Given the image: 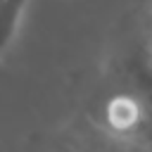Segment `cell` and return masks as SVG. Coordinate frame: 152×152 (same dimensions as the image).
<instances>
[{"mask_svg": "<svg viewBox=\"0 0 152 152\" xmlns=\"http://www.w3.org/2000/svg\"><path fill=\"white\" fill-rule=\"evenodd\" d=\"M31 152H78V150H76V147H71V145L59 135V138H52V140L38 142Z\"/></svg>", "mask_w": 152, "mask_h": 152, "instance_id": "3", "label": "cell"}, {"mask_svg": "<svg viewBox=\"0 0 152 152\" xmlns=\"http://www.w3.org/2000/svg\"><path fill=\"white\" fill-rule=\"evenodd\" d=\"M138 48H140L142 64H145V69H147L150 76H152V10H150V14H147V19H145V24H142V38H140Z\"/></svg>", "mask_w": 152, "mask_h": 152, "instance_id": "2", "label": "cell"}, {"mask_svg": "<svg viewBox=\"0 0 152 152\" xmlns=\"http://www.w3.org/2000/svg\"><path fill=\"white\" fill-rule=\"evenodd\" d=\"M31 0H0V57L12 45Z\"/></svg>", "mask_w": 152, "mask_h": 152, "instance_id": "1", "label": "cell"}]
</instances>
